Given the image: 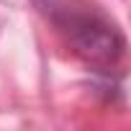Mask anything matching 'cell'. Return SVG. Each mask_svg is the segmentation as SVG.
<instances>
[{"label": "cell", "mask_w": 131, "mask_h": 131, "mask_svg": "<svg viewBox=\"0 0 131 131\" xmlns=\"http://www.w3.org/2000/svg\"><path fill=\"white\" fill-rule=\"evenodd\" d=\"M36 5L67 34L75 51L95 67H111L123 57V36L113 23L80 0H36Z\"/></svg>", "instance_id": "cell-1"}]
</instances>
